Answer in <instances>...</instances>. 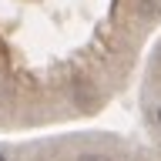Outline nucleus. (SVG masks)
Masks as SVG:
<instances>
[{
  "instance_id": "nucleus-1",
  "label": "nucleus",
  "mask_w": 161,
  "mask_h": 161,
  "mask_svg": "<svg viewBox=\"0 0 161 161\" xmlns=\"http://www.w3.org/2000/svg\"><path fill=\"white\" fill-rule=\"evenodd\" d=\"M80 161H104V158H94V154H84Z\"/></svg>"
},
{
  "instance_id": "nucleus-2",
  "label": "nucleus",
  "mask_w": 161,
  "mask_h": 161,
  "mask_svg": "<svg viewBox=\"0 0 161 161\" xmlns=\"http://www.w3.org/2000/svg\"><path fill=\"white\" fill-rule=\"evenodd\" d=\"M158 121H161V108H158Z\"/></svg>"
},
{
  "instance_id": "nucleus-3",
  "label": "nucleus",
  "mask_w": 161,
  "mask_h": 161,
  "mask_svg": "<svg viewBox=\"0 0 161 161\" xmlns=\"http://www.w3.org/2000/svg\"><path fill=\"white\" fill-rule=\"evenodd\" d=\"M0 161H7V158H3V154H0Z\"/></svg>"
}]
</instances>
